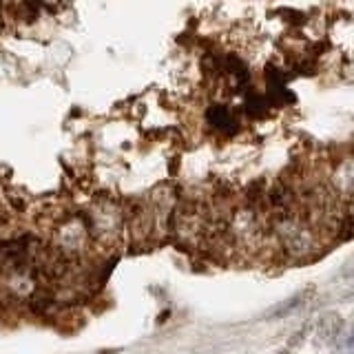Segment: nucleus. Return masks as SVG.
Segmentation results:
<instances>
[{
	"instance_id": "f257e3e1",
	"label": "nucleus",
	"mask_w": 354,
	"mask_h": 354,
	"mask_svg": "<svg viewBox=\"0 0 354 354\" xmlns=\"http://www.w3.org/2000/svg\"><path fill=\"white\" fill-rule=\"evenodd\" d=\"M272 230L283 254L295 261H308L317 257L321 243H324V237L313 221H308L304 215H295L292 210L277 213Z\"/></svg>"
},
{
	"instance_id": "f03ea898",
	"label": "nucleus",
	"mask_w": 354,
	"mask_h": 354,
	"mask_svg": "<svg viewBox=\"0 0 354 354\" xmlns=\"http://www.w3.org/2000/svg\"><path fill=\"white\" fill-rule=\"evenodd\" d=\"M91 237L100 243H113L122 232V210L109 197H100L88 213Z\"/></svg>"
},
{
	"instance_id": "7ed1b4c3",
	"label": "nucleus",
	"mask_w": 354,
	"mask_h": 354,
	"mask_svg": "<svg viewBox=\"0 0 354 354\" xmlns=\"http://www.w3.org/2000/svg\"><path fill=\"white\" fill-rule=\"evenodd\" d=\"M91 239V228L86 226L82 217H66L55 228V246H58L55 250H60L62 254L84 252Z\"/></svg>"
},
{
	"instance_id": "20e7f679",
	"label": "nucleus",
	"mask_w": 354,
	"mask_h": 354,
	"mask_svg": "<svg viewBox=\"0 0 354 354\" xmlns=\"http://www.w3.org/2000/svg\"><path fill=\"white\" fill-rule=\"evenodd\" d=\"M206 122L215 131L226 133V136H232V133L239 131L237 118L232 115V111L226 104H210L208 111H206Z\"/></svg>"
},
{
	"instance_id": "39448f33",
	"label": "nucleus",
	"mask_w": 354,
	"mask_h": 354,
	"mask_svg": "<svg viewBox=\"0 0 354 354\" xmlns=\"http://www.w3.org/2000/svg\"><path fill=\"white\" fill-rule=\"evenodd\" d=\"M272 109L270 100L266 93H254V91H248L246 97H243V113L248 118H263L268 111Z\"/></svg>"
},
{
	"instance_id": "423d86ee",
	"label": "nucleus",
	"mask_w": 354,
	"mask_h": 354,
	"mask_svg": "<svg viewBox=\"0 0 354 354\" xmlns=\"http://www.w3.org/2000/svg\"><path fill=\"white\" fill-rule=\"evenodd\" d=\"M343 328H346V324H343V319L339 315H335V313H328V315H324L317 321L319 337H324L328 341H337L339 335L343 332Z\"/></svg>"
},
{
	"instance_id": "0eeeda50",
	"label": "nucleus",
	"mask_w": 354,
	"mask_h": 354,
	"mask_svg": "<svg viewBox=\"0 0 354 354\" xmlns=\"http://www.w3.org/2000/svg\"><path fill=\"white\" fill-rule=\"evenodd\" d=\"M310 295V290H301V292H297L295 297L290 299H286L283 304L279 306H272L268 313H266V319H286V317H290L297 308H301L306 304V297Z\"/></svg>"
},
{
	"instance_id": "6e6552de",
	"label": "nucleus",
	"mask_w": 354,
	"mask_h": 354,
	"mask_svg": "<svg viewBox=\"0 0 354 354\" xmlns=\"http://www.w3.org/2000/svg\"><path fill=\"white\" fill-rule=\"evenodd\" d=\"M288 80H290V73H283L279 66H274V64L266 66V82L268 84H288Z\"/></svg>"
},
{
	"instance_id": "1a4fd4ad",
	"label": "nucleus",
	"mask_w": 354,
	"mask_h": 354,
	"mask_svg": "<svg viewBox=\"0 0 354 354\" xmlns=\"http://www.w3.org/2000/svg\"><path fill=\"white\" fill-rule=\"evenodd\" d=\"M339 350H348V352H354V326L350 330L343 328V332L339 335V339L335 341Z\"/></svg>"
}]
</instances>
